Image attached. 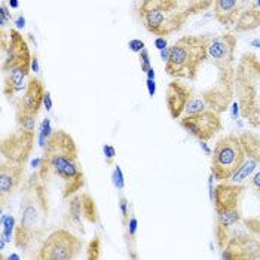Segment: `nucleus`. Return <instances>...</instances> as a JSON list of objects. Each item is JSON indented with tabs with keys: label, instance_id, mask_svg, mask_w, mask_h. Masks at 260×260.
I'll return each instance as SVG.
<instances>
[{
	"label": "nucleus",
	"instance_id": "1",
	"mask_svg": "<svg viewBox=\"0 0 260 260\" xmlns=\"http://www.w3.org/2000/svg\"><path fill=\"white\" fill-rule=\"evenodd\" d=\"M43 149L45 152L39 167L40 179L45 183L51 177L58 179L62 186V198H72L85 184L76 141L69 133L58 129L52 133Z\"/></svg>",
	"mask_w": 260,
	"mask_h": 260
},
{
	"label": "nucleus",
	"instance_id": "2",
	"mask_svg": "<svg viewBox=\"0 0 260 260\" xmlns=\"http://www.w3.org/2000/svg\"><path fill=\"white\" fill-rule=\"evenodd\" d=\"M48 197L45 181L39 173L33 174L24 183L20 205V223L14 232L17 248L27 250L33 242L39 241L46 232L48 223Z\"/></svg>",
	"mask_w": 260,
	"mask_h": 260
},
{
	"label": "nucleus",
	"instance_id": "3",
	"mask_svg": "<svg viewBox=\"0 0 260 260\" xmlns=\"http://www.w3.org/2000/svg\"><path fill=\"white\" fill-rule=\"evenodd\" d=\"M2 72L5 76L3 92L8 99L22 91L24 80L31 72V54L25 39L18 30L11 28L8 36L2 30Z\"/></svg>",
	"mask_w": 260,
	"mask_h": 260
},
{
	"label": "nucleus",
	"instance_id": "4",
	"mask_svg": "<svg viewBox=\"0 0 260 260\" xmlns=\"http://www.w3.org/2000/svg\"><path fill=\"white\" fill-rule=\"evenodd\" d=\"M235 92L240 113L253 128L260 126V60L254 54H244L235 69Z\"/></svg>",
	"mask_w": 260,
	"mask_h": 260
},
{
	"label": "nucleus",
	"instance_id": "5",
	"mask_svg": "<svg viewBox=\"0 0 260 260\" xmlns=\"http://www.w3.org/2000/svg\"><path fill=\"white\" fill-rule=\"evenodd\" d=\"M207 36H183L170 48L165 62L167 75L174 79H197L200 67L207 60Z\"/></svg>",
	"mask_w": 260,
	"mask_h": 260
},
{
	"label": "nucleus",
	"instance_id": "6",
	"mask_svg": "<svg viewBox=\"0 0 260 260\" xmlns=\"http://www.w3.org/2000/svg\"><path fill=\"white\" fill-rule=\"evenodd\" d=\"M139 18L149 33L170 36L180 30L189 15L179 0H141Z\"/></svg>",
	"mask_w": 260,
	"mask_h": 260
},
{
	"label": "nucleus",
	"instance_id": "7",
	"mask_svg": "<svg viewBox=\"0 0 260 260\" xmlns=\"http://www.w3.org/2000/svg\"><path fill=\"white\" fill-rule=\"evenodd\" d=\"M244 187L240 183H223L216 187L213 201L216 207L217 214V226H216V237L217 242L223 250L226 244L229 242V231L238 224L242 219L241 213V197H242Z\"/></svg>",
	"mask_w": 260,
	"mask_h": 260
},
{
	"label": "nucleus",
	"instance_id": "8",
	"mask_svg": "<svg viewBox=\"0 0 260 260\" xmlns=\"http://www.w3.org/2000/svg\"><path fill=\"white\" fill-rule=\"evenodd\" d=\"M245 159L240 136L229 134L216 143L213 150L211 174L219 181L231 180Z\"/></svg>",
	"mask_w": 260,
	"mask_h": 260
},
{
	"label": "nucleus",
	"instance_id": "9",
	"mask_svg": "<svg viewBox=\"0 0 260 260\" xmlns=\"http://www.w3.org/2000/svg\"><path fill=\"white\" fill-rule=\"evenodd\" d=\"M82 251V241L67 229H58L43 241L36 259L72 260Z\"/></svg>",
	"mask_w": 260,
	"mask_h": 260
},
{
	"label": "nucleus",
	"instance_id": "10",
	"mask_svg": "<svg viewBox=\"0 0 260 260\" xmlns=\"http://www.w3.org/2000/svg\"><path fill=\"white\" fill-rule=\"evenodd\" d=\"M235 94V69H226L220 70V76L213 88L204 92L202 100L208 107L217 113H221L229 109V104L232 103V97Z\"/></svg>",
	"mask_w": 260,
	"mask_h": 260
},
{
	"label": "nucleus",
	"instance_id": "11",
	"mask_svg": "<svg viewBox=\"0 0 260 260\" xmlns=\"http://www.w3.org/2000/svg\"><path fill=\"white\" fill-rule=\"evenodd\" d=\"M180 125L184 131H187L190 136L197 137L201 141L213 139L221 129L219 113L211 109H205L200 113L187 115L181 118Z\"/></svg>",
	"mask_w": 260,
	"mask_h": 260
},
{
	"label": "nucleus",
	"instance_id": "12",
	"mask_svg": "<svg viewBox=\"0 0 260 260\" xmlns=\"http://www.w3.org/2000/svg\"><path fill=\"white\" fill-rule=\"evenodd\" d=\"M35 144V133L18 128L14 134L2 140V155L3 159L25 165Z\"/></svg>",
	"mask_w": 260,
	"mask_h": 260
},
{
	"label": "nucleus",
	"instance_id": "13",
	"mask_svg": "<svg viewBox=\"0 0 260 260\" xmlns=\"http://www.w3.org/2000/svg\"><path fill=\"white\" fill-rule=\"evenodd\" d=\"M208 38V36H207ZM237 38L232 35H220L214 38H208L207 43V58L219 69H231L235 60Z\"/></svg>",
	"mask_w": 260,
	"mask_h": 260
},
{
	"label": "nucleus",
	"instance_id": "14",
	"mask_svg": "<svg viewBox=\"0 0 260 260\" xmlns=\"http://www.w3.org/2000/svg\"><path fill=\"white\" fill-rule=\"evenodd\" d=\"M242 147H244V153H245V159L242 162L238 171L231 177L232 183H241L245 179H248L257 168L260 164V137L253 134V133H242L240 136Z\"/></svg>",
	"mask_w": 260,
	"mask_h": 260
},
{
	"label": "nucleus",
	"instance_id": "15",
	"mask_svg": "<svg viewBox=\"0 0 260 260\" xmlns=\"http://www.w3.org/2000/svg\"><path fill=\"white\" fill-rule=\"evenodd\" d=\"M24 165L8 159L2 160L0 165V208L3 211L8 200L18 190L22 184Z\"/></svg>",
	"mask_w": 260,
	"mask_h": 260
},
{
	"label": "nucleus",
	"instance_id": "16",
	"mask_svg": "<svg viewBox=\"0 0 260 260\" xmlns=\"http://www.w3.org/2000/svg\"><path fill=\"white\" fill-rule=\"evenodd\" d=\"M193 91L189 85L183 83L179 79L171 80L167 86V107L173 119H180L181 115L184 113V109L187 103L192 100Z\"/></svg>",
	"mask_w": 260,
	"mask_h": 260
},
{
	"label": "nucleus",
	"instance_id": "17",
	"mask_svg": "<svg viewBox=\"0 0 260 260\" xmlns=\"http://www.w3.org/2000/svg\"><path fill=\"white\" fill-rule=\"evenodd\" d=\"M223 259H260V241L256 238H231L223 248Z\"/></svg>",
	"mask_w": 260,
	"mask_h": 260
},
{
	"label": "nucleus",
	"instance_id": "18",
	"mask_svg": "<svg viewBox=\"0 0 260 260\" xmlns=\"http://www.w3.org/2000/svg\"><path fill=\"white\" fill-rule=\"evenodd\" d=\"M240 15V0H214V17L223 25L235 24Z\"/></svg>",
	"mask_w": 260,
	"mask_h": 260
},
{
	"label": "nucleus",
	"instance_id": "19",
	"mask_svg": "<svg viewBox=\"0 0 260 260\" xmlns=\"http://www.w3.org/2000/svg\"><path fill=\"white\" fill-rule=\"evenodd\" d=\"M43 97H45V88L43 83L38 78H30L25 86V92L22 95L24 104L35 113H39L40 107L43 104Z\"/></svg>",
	"mask_w": 260,
	"mask_h": 260
},
{
	"label": "nucleus",
	"instance_id": "20",
	"mask_svg": "<svg viewBox=\"0 0 260 260\" xmlns=\"http://www.w3.org/2000/svg\"><path fill=\"white\" fill-rule=\"evenodd\" d=\"M83 213H82V193H76L72 198H69V208H67V214H66V221L76 231H79L80 234H85L83 229Z\"/></svg>",
	"mask_w": 260,
	"mask_h": 260
},
{
	"label": "nucleus",
	"instance_id": "21",
	"mask_svg": "<svg viewBox=\"0 0 260 260\" xmlns=\"http://www.w3.org/2000/svg\"><path fill=\"white\" fill-rule=\"evenodd\" d=\"M235 24H237L238 31H247V30L256 28L260 24V9L257 3H251L247 11L240 12Z\"/></svg>",
	"mask_w": 260,
	"mask_h": 260
},
{
	"label": "nucleus",
	"instance_id": "22",
	"mask_svg": "<svg viewBox=\"0 0 260 260\" xmlns=\"http://www.w3.org/2000/svg\"><path fill=\"white\" fill-rule=\"evenodd\" d=\"M17 123H18V128H22L30 133H35L36 123H38V113L31 112L24 104L22 99H20L17 103Z\"/></svg>",
	"mask_w": 260,
	"mask_h": 260
},
{
	"label": "nucleus",
	"instance_id": "23",
	"mask_svg": "<svg viewBox=\"0 0 260 260\" xmlns=\"http://www.w3.org/2000/svg\"><path fill=\"white\" fill-rule=\"evenodd\" d=\"M82 213H83V219L86 221H89V223L99 221L95 201L89 193H82Z\"/></svg>",
	"mask_w": 260,
	"mask_h": 260
},
{
	"label": "nucleus",
	"instance_id": "24",
	"mask_svg": "<svg viewBox=\"0 0 260 260\" xmlns=\"http://www.w3.org/2000/svg\"><path fill=\"white\" fill-rule=\"evenodd\" d=\"M52 136V128H51V119L46 118L43 119V122L40 123V131H39V144L40 147H45L46 143L49 140V137Z\"/></svg>",
	"mask_w": 260,
	"mask_h": 260
},
{
	"label": "nucleus",
	"instance_id": "25",
	"mask_svg": "<svg viewBox=\"0 0 260 260\" xmlns=\"http://www.w3.org/2000/svg\"><path fill=\"white\" fill-rule=\"evenodd\" d=\"M202 110H205V101L193 97L192 100L187 103V106H186V109H184V116L200 113V112H202Z\"/></svg>",
	"mask_w": 260,
	"mask_h": 260
},
{
	"label": "nucleus",
	"instance_id": "26",
	"mask_svg": "<svg viewBox=\"0 0 260 260\" xmlns=\"http://www.w3.org/2000/svg\"><path fill=\"white\" fill-rule=\"evenodd\" d=\"M100 250H101V240L99 237H95L94 240L89 242L88 250H86V259L88 260H97L100 259Z\"/></svg>",
	"mask_w": 260,
	"mask_h": 260
},
{
	"label": "nucleus",
	"instance_id": "27",
	"mask_svg": "<svg viewBox=\"0 0 260 260\" xmlns=\"http://www.w3.org/2000/svg\"><path fill=\"white\" fill-rule=\"evenodd\" d=\"M15 228H17V224H15V217L11 216V214L6 216V217H5V221L2 223V231H3V234H5L8 242H11V237H12V232H15Z\"/></svg>",
	"mask_w": 260,
	"mask_h": 260
},
{
	"label": "nucleus",
	"instance_id": "28",
	"mask_svg": "<svg viewBox=\"0 0 260 260\" xmlns=\"http://www.w3.org/2000/svg\"><path fill=\"white\" fill-rule=\"evenodd\" d=\"M112 181H113L115 187L119 189V190H122L125 187V179H123V173H122L119 165H115V170H113V174H112Z\"/></svg>",
	"mask_w": 260,
	"mask_h": 260
},
{
	"label": "nucleus",
	"instance_id": "29",
	"mask_svg": "<svg viewBox=\"0 0 260 260\" xmlns=\"http://www.w3.org/2000/svg\"><path fill=\"white\" fill-rule=\"evenodd\" d=\"M12 20V15L9 12V8L6 6V3H2L0 5V27L2 30H5V27L11 22Z\"/></svg>",
	"mask_w": 260,
	"mask_h": 260
},
{
	"label": "nucleus",
	"instance_id": "30",
	"mask_svg": "<svg viewBox=\"0 0 260 260\" xmlns=\"http://www.w3.org/2000/svg\"><path fill=\"white\" fill-rule=\"evenodd\" d=\"M140 66H141V72H143V73H147V72L152 69L150 55H149V51H147V49H143V51L140 52Z\"/></svg>",
	"mask_w": 260,
	"mask_h": 260
},
{
	"label": "nucleus",
	"instance_id": "31",
	"mask_svg": "<svg viewBox=\"0 0 260 260\" xmlns=\"http://www.w3.org/2000/svg\"><path fill=\"white\" fill-rule=\"evenodd\" d=\"M119 208L120 214H122V221H123V226H128V200L125 197H120L119 200Z\"/></svg>",
	"mask_w": 260,
	"mask_h": 260
},
{
	"label": "nucleus",
	"instance_id": "32",
	"mask_svg": "<svg viewBox=\"0 0 260 260\" xmlns=\"http://www.w3.org/2000/svg\"><path fill=\"white\" fill-rule=\"evenodd\" d=\"M128 48H129V51H133V52H136V54H140L143 49H146V45H144L143 40L133 39L128 42Z\"/></svg>",
	"mask_w": 260,
	"mask_h": 260
},
{
	"label": "nucleus",
	"instance_id": "33",
	"mask_svg": "<svg viewBox=\"0 0 260 260\" xmlns=\"http://www.w3.org/2000/svg\"><path fill=\"white\" fill-rule=\"evenodd\" d=\"M103 152H104V156L107 159V164H112L113 158L116 156V149L112 144H104L103 146Z\"/></svg>",
	"mask_w": 260,
	"mask_h": 260
},
{
	"label": "nucleus",
	"instance_id": "34",
	"mask_svg": "<svg viewBox=\"0 0 260 260\" xmlns=\"http://www.w3.org/2000/svg\"><path fill=\"white\" fill-rule=\"evenodd\" d=\"M245 224L250 231H253L256 235H260V219H250L245 220Z\"/></svg>",
	"mask_w": 260,
	"mask_h": 260
},
{
	"label": "nucleus",
	"instance_id": "35",
	"mask_svg": "<svg viewBox=\"0 0 260 260\" xmlns=\"http://www.w3.org/2000/svg\"><path fill=\"white\" fill-rule=\"evenodd\" d=\"M137 226H139V221L136 217H131L129 221H128V235L131 237V238H134L136 237V232H137Z\"/></svg>",
	"mask_w": 260,
	"mask_h": 260
},
{
	"label": "nucleus",
	"instance_id": "36",
	"mask_svg": "<svg viewBox=\"0 0 260 260\" xmlns=\"http://www.w3.org/2000/svg\"><path fill=\"white\" fill-rule=\"evenodd\" d=\"M250 186L253 187V190L256 192V195L260 198V171H257V173L254 174V177L250 181Z\"/></svg>",
	"mask_w": 260,
	"mask_h": 260
},
{
	"label": "nucleus",
	"instance_id": "37",
	"mask_svg": "<svg viewBox=\"0 0 260 260\" xmlns=\"http://www.w3.org/2000/svg\"><path fill=\"white\" fill-rule=\"evenodd\" d=\"M155 48L162 51V49L168 48V42H167V39H165L164 36H158V38L155 39Z\"/></svg>",
	"mask_w": 260,
	"mask_h": 260
},
{
	"label": "nucleus",
	"instance_id": "38",
	"mask_svg": "<svg viewBox=\"0 0 260 260\" xmlns=\"http://www.w3.org/2000/svg\"><path fill=\"white\" fill-rule=\"evenodd\" d=\"M146 85H147V91H149V95L153 97L156 94V83L155 79H147L146 80Z\"/></svg>",
	"mask_w": 260,
	"mask_h": 260
},
{
	"label": "nucleus",
	"instance_id": "39",
	"mask_svg": "<svg viewBox=\"0 0 260 260\" xmlns=\"http://www.w3.org/2000/svg\"><path fill=\"white\" fill-rule=\"evenodd\" d=\"M43 106L48 112L52 110V99H51V92H45V97H43Z\"/></svg>",
	"mask_w": 260,
	"mask_h": 260
},
{
	"label": "nucleus",
	"instance_id": "40",
	"mask_svg": "<svg viewBox=\"0 0 260 260\" xmlns=\"http://www.w3.org/2000/svg\"><path fill=\"white\" fill-rule=\"evenodd\" d=\"M31 72H35V73H39L40 72L39 60H38V57H36V55L31 58Z\"/></svg>",
	"mask_w": 260,
	"mask_h": 260
},
{
	"label": "nucleus",
	"instance_id": "41",
	"mask_svg": "<svg viewBox=\"0 0 260 260\" xmlns=\"http://www.w3.org/2000/svg\"><path fill=\"white\" fill-rule=\"evenodd\" d=\"M159 52H160V60L167 62L168 57H170V48H165V49H162V51H159Z\"/></svg>",
	"mask_w": 260,
	"mask_h": 260
},
{
	"label": "nucleus",
	"instance_id": "42",
	"mask_svg": "<svg viewBox=\"0 0 260 260\" xmlns=\"http://www.w3.org/2000/svg\"><path fill=\"white\" fill-rule=\"evenodd\" d=\"M15 25H17V28H24L25 27V18L22 15H20L17 18V21H15Z\"/></svg>",
	"mask_w": 260,
	"mask_h": 260
},
{
	"label": "nucleus",
	"instance_id": "43",
	"mask_svg": "<svg viewBox=\"0 0 260 260\" xmlns=\"http://www.w3.org/2000/svg\"><path fill=\"white\" fill-rule=\"evenodd\" d=\"M238 113H240V104L235 101V103H234V106H232V116H234V119H237Z\"/></svg>",
	"mask_w": 260,
	"mask_h": 260
},
{
	"label": "nucleus",
	"instance_id": "44",
	"mask_svg": "<svg viewBox=\"0 0 260 260\" xmlns=\"http://www.w3.org/2000/svg\"><path fill=\"white\" fill-rule=\"evenodd\" d=\"M8 5L11 9H18L20 8V2L18 0H8Z\"/></svg>",
	"mask_w": 260,
	"mask_h": 260
},
{
	"label": "nucleus",
	"instance_id": "45",
	"mask_svg": "<svg viewBox=\"0 0 260 260\" xmlns=\"http://www.w3.org/2000/svg\"><path fill=\"white\" fill-rule=\"evenodd\" d=\"M40 164H42V156H40V158H38V159L33 160V162H31V167H33V168H39Z\"/></svg>",
	"mask_w": 260,
	"mask_h": 260
},
{
	"label": "nucleus",
	"instance_id": "46",
	"mask_svg": "<svg viewBox=\"0 0 260 260\" xmlns=\"http://www.w3.org/2000/svg\"><path fill=\"white\" fill-rule=\"evenodd\" d=\"M146 76H147V79H155V70H153V67L146 73Z\"/></svg>",
	"mask_w": 260,
	"mask_h": 260
},
{
	"label": "nucleus",
	"instance_id": "47",
	"mask_svg": "<svg viewBox=\"0 0 260 260\" xmlns=\"http://www.w3.org/2000/svg\"><path fill=\"white\" fill-rule=\"evenodd\" d=\"M201 147H202V149H204V150H205L207 153H211V150L208 149V146H207V144H205L204 141H201Z\"/></svg>",
	"mask_w": 260,
	"mask_h": 260
},
{
	"label": "nucleus",
	"instance_id": "48",
	"mask_svg": "<svg viewBox=\"0 0 260 260\" xmlns=\"http://www.w3.org/2000/svg\"><path fill=\"white\" fill-rule=\"evenodd\" d=\"M11 259L20 260V256H17V254H11V256H9V257H8V260H11Z\"/></svg>",
	"mask_w": 260,
	"mask_h": 260
},
{
	"label": "nucleus",
	"instance_id": "49",
	"mask_svg": "<svg viewBox=\"0 0 260 260\" xmlns=\"http://www.w3.org/2000/svg\"><path fill=\"white\" fill-rule=\"evenodd\" d=\"M251 45H253V46H257V48H260V40H253V42H251Z\"/></svg>",
	"mask_w": 260,
	"mask_h": 260
}]
</instances>
